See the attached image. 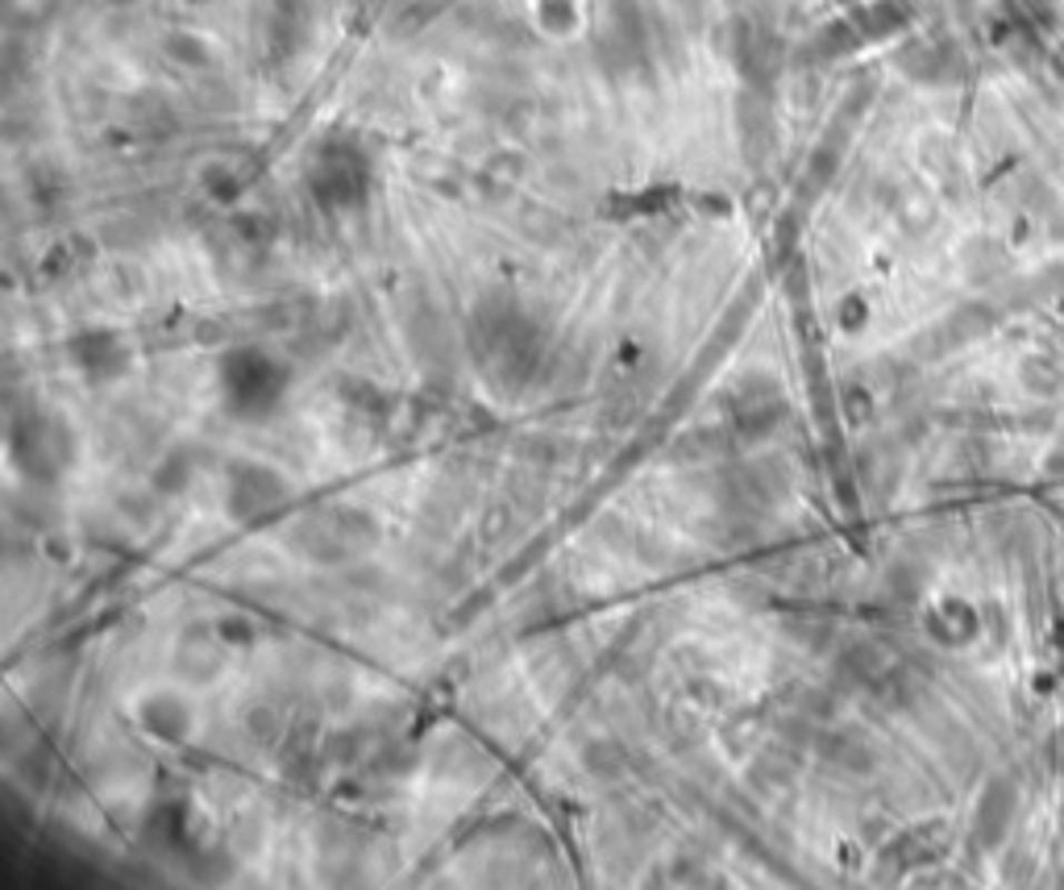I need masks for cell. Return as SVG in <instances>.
I'll use <instances>...</instances> for the list:
<instances>
[{
    "label": "cell",
    "mask_w": 1064,
    "mask_h": 890,
    "mask_svg": "<svg viewBox=\"0 0 1064 890\" xmlns=\"http://www.w3.org/2000/svg\"><path fill=\"white\" fill-rule=\"evenodd\" d=\"M284 383L287 379L279 375V366L258 350H241L225 363V396H229L238 416L270 413L279 392H284Z\"/></svg>",
    "instance_id": "6da1fadb"
},
{
    "label": "cell",
    "mask_w": 1064,
    "mask_h": 890,
    "mask_svg": "<svg viewBox=\"0 0 1064 890\" xmlns=\"http://www.w3.org/2000/svg\"><path fill=\"white\" fill-rule=\"evenodd\" d=\"M287 495V487L279 483V475L275 471H267V466H255V462H246V466H238L233 471V478H229V512L233 516H258V512H267L270 504H279Z\"/></svg>",
    "instance_id": "7a4b0ae2"
}]
</instances>
